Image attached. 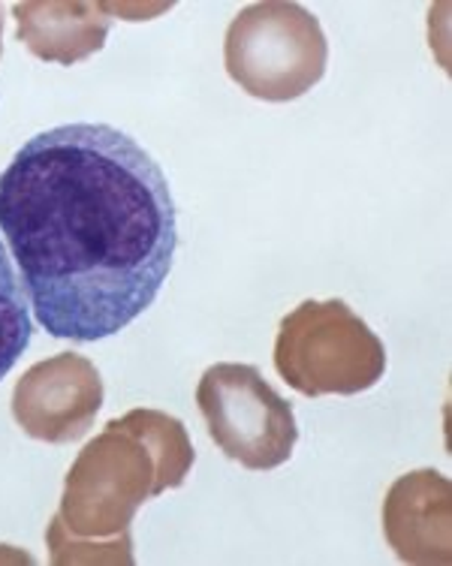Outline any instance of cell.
Segmentation results:
<instances>
[{"label": "cell", "mask_w": 452, "mask_h": 566, "mask_svg": "<svg viewBox=\"0 0 452 566\" xmlns=\"http://www.w3.org/2000/svg\"><path fill=\"white\" fill-rule=\"evenodd\" d=\"M452 485L438 470L404 473L383 503V534L404 564H450Z\"/></svg>", "instance_id": "cell-7"}, {"label": "cell", "mask_w": 452, "mask_h": 566, "mask_svg": "<svg viewBox=\"0 0 452 566\" xmlns=\"http://www.w3.org/2000/svg\"><path fill=\"white\" fill-rule=\"evenodd\" d=\"M28 344H31L28 295L0 241V380L22 359Z\"/></svg>", "instance_id": "cell-9"}, {"label": "cell", "mask_w": 452, "mask_h": 566, "mask_svg": "<svg viewBox=\"0 0 452 566\" xmlns=\"http://www.w3.org/2000/svg\"><path fill=\"white\" fill-rule=\"evenodd\" d=\"M15 40L49 64L73 66L106 45L112 28L109 3H15Z\"/></svg>", "instance_id": "cell-8"}, {"label": "cell", "mask_w": 452, "mask_h": 566, "mask_svg": "<svg viewBox=\"0 0 452 566\" xmlns=\"http://www.w3.org/2000/svg\"><path fill=\"white\" fill-rule=\"evenodd\" d=\"M197 403L211 443L242 468L275 470L296 449V413L254 365H211L197 386Z\"/></svg>", "instance_id": "cell-5"}, {"label": "cell", "mask_w": 452, "mask_h": 566, "mask_svg": "<svg viewBox=\"0 0 452 566\" xmlns=\"http://www.w3.org/2000/svg\"><path fill=\"white\" fill-rule=\"evenodd\" d=\"M0 235L52 338L118 335L155 305L178 251L164 169L112 124L36 133L0 175Z\"/></svg>", "instance_id": "cell-1"}, {"label": "cell", "mask_w": 452, "mask_h": 566, "mask_svg": "<svg viewBox=\"0 0 452 566\" xmlns=\"http://www.w3.org/2000/svg\"><path fill=\"white\" fill-rule=\"evenodd\" d=\"M97 365L78 353H57L24 370L12 389V419L43 443H73L91 431L103 407Z\"/></svg>", "instance_id": "cell-6"}, {"label": "cell", "mask_w": 452, "mask_h": 566, "mask_svg": "<svg viewBox=\"0 0 452 566\" xmlns=\"http://www.w3.org/2000/svg\"><path fill=\"white\" fill-rule=\"evenodd\" d=\"M188 428L164 410H130L109 419L103 434L78 452L49 531L52 564H133L130 524L145 501L178 489L193 468Z\"/></svg>", "instance_id": "cell-2"}, {"label": "cell", "mask_w": 452, "mask_h": 566, "mask_svg": "<svg viewBox=\"0 0 452 566\" xmlns=\"http://www.w3.org/2000/svg\"><path fill=\"white\" fill-rule=\"evenodd\" d=\"M0 40H3V10H0ZM0 52H3V43H0Z\"/></svg>", "instance_id": "cell-10"}, {"label": "cell", "mask_w": 452, "mask_h": 566, "mask_svg": "<svg viewBox=\"0 0 452 566\" xmlns=\"http://www.w3.org/2000/svg\"><path fill=\"white\" fill-rule=\"evenodd\" d=\"M275 368L308 398L359 395L387 374V347L347 302L308 298L277 326Z\"/></svg>", "instance_id": "cell-3"}, {"label": "cell", "mask_w": 452, "mask_h": 566, "mask_svg": "<svg viewBox=\"0 0 452 566\" xmlns=\"http://www.w3.org/2000/svg\"><path fill=\"white\" fill-rule=\"evenodd\" d=\"M329 43L320 19L298 3L244 7L227 28L223 64L235 85L265 103H290L326 76Z\"/></svg>", "instance_id": "cell-4"}]
</instances>
